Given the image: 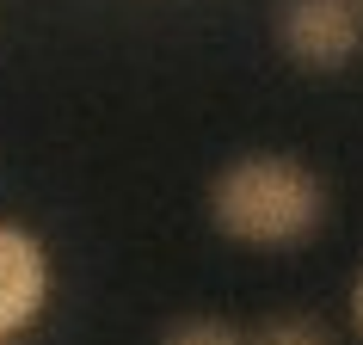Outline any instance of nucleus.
<instances>
[{
  "instance_id": "obj_3",
  "label": "nucleus",
  "mask_w": 363,
  "mask_h": 345,
  "mask_svg": "<svg viewBox=\"0 0 363 345\" xmlns=\"http://www.w3.org/2000/svg\"><path fill=\"white\" fill-rule=\"evenodd\" d=\"M50 302V253L31 229L0 222V333H25Z\"/></svg>"
},
{
  "instance_id": "obj_5",
  "label": "nucleus",
  "mask_w": 363,
  "mask_h": 345,
  "mask_svg": "<svg viewBox=\"0 0 363 345\" xmlns=\"http://www.w3.org/2000/svg\"><path fill=\"white\" fill-rule=\"evenodd\" d=\"M160 345H252V333H240L234 321H216V314H185L160 333Z\"/></svg>"
},
{
  "instance_id": "obj_4",
  "label": "nucleus",
  "mask_w": 363,
  "mask_h": 345,
  "mask_svg": "<svg viewBox=\"0 0 363 345\" xmlns=\"http://www.w3.org/2000/svg\"><path fill=\"white\" fill-rule=\"evenodd\" d=\"M252 345H339V339L314 314H271L265 327H252Z\"/></svg>"
},
{
  "instance_id": "obj_1",
  "label": "nucleus",
  "mask_w": 363,
  "mask_h": 345,
  "mask_svg": "<svg viewBox=\"0 0 363 345\" xmlns=\"http://www.w3.org/2000/svg\"><path fill=\"white\" fill-rule=\"evenodd\" d=\"M210 222L234 247L289 253L326 222V185L296 154H234L210 179Z\"/></svg>"
},
{
  "instance_id": "obj_6",
  "label": "nucleus",
  "mask_w": 363,
  "mask_h": 345,
  "mask_svg": "<svg viewBox=\"0 0 363 345\" xmlns=\"http://www.w3.org/2000/svg\"><path fill=\"white\" fill-rule=\"evenodd\" d=\"M351 327L363 333V271H357V284H351Z\"/></svg>"
},
{
  "instance_id": "obj_2",
  "label": "nucleus",
  "mask_w": 363,
  "mask_h": 345,
  "mask_svg": "<svg viewBox=\"0 0 363 345\" xmlns=\"http://www.w3.org/2000/svg\"><path fill=\"white\" fill-rule=\"evenodd\" d=\"M277 43L308 75H333L363 50V0H284Z\"/></svg>"
}]
</instances>
